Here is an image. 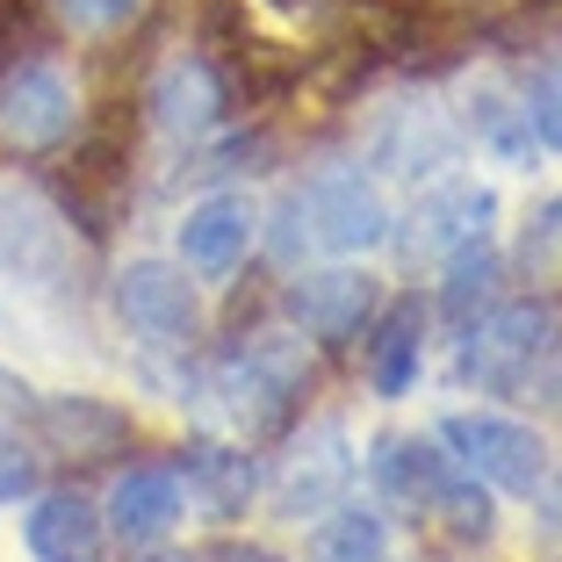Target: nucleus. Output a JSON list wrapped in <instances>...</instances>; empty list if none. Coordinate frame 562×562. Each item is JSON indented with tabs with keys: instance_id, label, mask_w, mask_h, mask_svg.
<instances>
[{
	"instance_id": "nucleus-1",
	"label": "nucleus",
	"mask_w": 562,
	"mask_h": 562,
	"mask_svg": "<svg viewBox=\"0 0 562 562\" xmlns=\"http://www.w3.org/2000/svg\"><path fill=\"white\" fill-rule=\"evenodd\" d=\"M0 274L36 296L80 289V238H72L66 210L22 173H0Z\"/></svg>"
},
{
	"instance_id": "nucleus-2",
	"label": "nucleus",
	"mask_w": 562,
	"mask_h": 562,
	"mask_svg": "<svg viewBox=\"0 0 562 562\" xmlns=\"http://www.w3.org/2000/svg\"><path fill=\"white\" fill-rule=\"evenodd\" d=\"M303 382H311V353H303L296 331H252L246 347H232L210 368V397H224V418L246 440H260L296 412Z\"/></svg>"
},
{
	"instance_id": "nucleus-3",
	"label": "nucleus",
	"mask_w": 562,
	"mask_h": 562,
	"mask_svg": "<svg viewBox=\"0 0 562 562\" xmlns=\"http://www.w3.org/2000/svg\"><path fill=\"white\" fill-rule=\"evenodd\" d=\"M548 339H555V311H548V303H491L483 317L462 325L454 382H462V390H483V397L527 390L541 353H548Z\"/></svg>"
},
{
	"instance_id": "nucleus-4",
	"label": "nucleus",
	"mask_w": 562,
	"mask_h": 562,
	"mask_svg": "<svg viewBox=\"0 0 562 562\" xmlns=\"http://www.w3.org/2000/svg\"><path fill=\"white\" fill-rule=\"evenodd\" d=\"M440 447H447V462L462 469V476H476L483 491L533 497L548 483V440L527 426V418L454 412V418H440Z\"/></svg>"
},
{
	"instance_id": "nucleus-5",
	"label": "nucleus",
	"mask_w": 562,
	"mask_h": 562,
	"mask_svg": "<svg viewBox=\"0 0 562 562\" xmlns=\"http://www.w3.org/2000/svg\"><path fill=\"white\" fill-rule=\"evenodd\" d=\"M116 317L123 331H131L137 347L151 353H195L202 339V296H195V281H188V267L173 260H131L116 274Z\"/></svg>"
},
{
	"instance_id": "nucleus-6",
	"label": "nucleus",
	"mask_w": 562,
	"mask_h": 562,
	"mask_svg": "<svg viewBox=\"0 0 562 562\" xmlns=\"http://www.w3.org/2000/svg\"><path fill=\"white\" fill-rule=\"evenodd\" d=\"M296 202H303V224H311V246L339 252V260L390 246V232H397L382 188L368 181L361 166H325V173H311V181L296 188Z\"/></svg>"
},
{
	"instance_id": "nucleus-7",
	"label": "nucleus",
	"mask_w": 562,
	"mask_h": 562,
	"mask_svg": "<svg viewBox=\"0 0 562 562\" xmlns=\"http://www.w3.org/2000/svg\"><path fill=\"white\" fill-rule=\"evenodd\" d=\"M353 469H361V454H353L347 418L303 426L296 440H289V454L274 462V513L281 519H325L331 505H347Z\"/></svg>"
},
{
	"instance_id": "nucleus-8",
	"label": "nucleus",
	"mask_w": 562,
	"mask_h": 562,
	"mask_svg": "<svg viewBox=\"0 0 562 562\" xmlns=\"http://www.w3.org/2000/svg\"><path fill=\"white\" fill-rule=\"evenodd\" d=\"M491 224H497L491 188L469 181V173H447V181H432L426 195L412 202V216H404L390 238L404 246V260H454L462 246H483Z\"/></svg>"
},
{
	"instance_id": "nucleus-9",
	"label": "nucleus",
	"mask_w": 562,
	"mask_h": 562,
	"mask_svg": "<svg viewBox=\"0 0 562 562\" xmlns=\"http://www.w3.org/2000/svg\"><path fill=\"white\" fill-rule=\"evenodd\" d=\"M72 123H80V94L58 66L30 58L0 72V145L8 151H58Z\"/></svg>"
},
{
	"instance_id": "nucleus-10",
	"label": "nucleus",
	"mask_w": 562,
	"mask_h": 562,
	"mask_svg": "<svg viewBox=\"0 0 562 562\" xmlns=\"http://www.w3.org/2000/svg\"><path fill=\"white\" fill-rule=\"evenodd\" d=\"M289 317L317 347H347L375 317V274L368 267H303L289 281Z\"/></svg>"
},
{
	"instance_id": "nucleus-11",
	"label": "nucleus",
	"mask_w": 562,
	"mask_h": 562,
	"mask_svg": "<svg viewBox=\"0 0 562 562\" xmlns=\"http://www.w3.org/2000/svg\"><path fill=\"white\" fill-rule=\"evenodd\" d=\"M145 109L173 145H210V137L224 131V116H232V87H224V72H216L210 58H166V66L151 72Z\"/></svg>"
},
{
	"instance_id": "nucleus-12",
	"label": "nucleus",
	"mask_w": 562,
	"mask_h": 562,
	"mask_svg": "<svg viewBox=\"0 0 562 562\" xmlns=\"http://www.w3.org/2000/svg\"><path fill=\"white\" fill-rule=\"evenodd\" d=\"M368 159L397 181H432L462 159V123L432 109V101H404V109H382L375 137H368Z\"/></svg>"
},
{
	"instance_id": "nucleus-13",
	"label": "nucleus",
	"mask_w": 562,
	"mask_h": 562,
	"mask_svg": "<svg viewBox=\"0 0 562 562\" xmlns=\"http://www.w3.org/2000/svg\"><path fill=\"white\" fill-rule=\"evenodd\" d=\"M36 440L50 454H66V462H116L123 447L137 440L131 412H116L109 397H87V390H66V397H36L30 412Z\"/></svg>"
},
{
	"instance_id": "nucleus-14",
	"label": "nucleus",
	"mask_w": 562,
	"mask_h": 562,
	"mask_svg": "<svg viewBox=\"0 0 562 562\" xmlns=\"http://www.w3.org/2000/svg\"><path fill=\"white\" fill-rule=\"evenodd\" d=\"M252 238H260V210H252L246 195H202L195 210L181 216V232H173V246H181V267L202 281H224L246 267Z\"/></svg>"
},
{
	"instance_id": "nucleus-15",
	"label": "nucleus",
	"mask_w": 562,
	"mask_h": 562,
	"mask_svg": "<svg viewBox=\"0 0 562 562\" xmlns=\"http://www.w3.org/2000/svg\"><path fill=\"white\" fill-rule=\"evenodd\" d=\"M173 476L188 483V505H195L202 519H216V527H232L238 513L252 505V491H260V469H252V454L246 447H232V440H195L181 454V469Z\"/></svg>"
},
{
	"instance_id": "nucleus-16",
	"label": "nucleus",
	"mask_w": 562,
	"mask_h": 562,
	"mask_svg": "<svg viewBox=\"0 0 562 562\" xmlns=\"http://www.w3.org/2000/svg\"><path fill=\"white\" fill-rule=\"evenodd\" d=\"M188 497H181V476L173 469H123L116 491H109V519L101 527L116 533L123 548H159L166 533L181 527Z\"/></svg>"
},
{
	"instance_id": "nucleus-17",
	"label": "nucleus",
	"mask_w": 562,
	"mask_h": 562,
	"mask_svg": "<svg viewBox=\"0 0 562 562\" xmlns=\"http://www.w3.org/2000/svg\"><path fill=\"white\" fill-rule=\"evenodd\" d=\"M368 476H375L382 505H397V513H432V497H440V483L454 476V462H447L432 440H418V432H382L375 454H368Z\"/></svg>"
},
{
	"instance_id": "nucleus-18",
	"label": "nucleus",
	"mask_w": 562,
	"mask_h": 562,
	"mask_svg": "<svg viewBox=\"0 0 562 562\" xmlns=\"http://www.w3.org/2000/svg\"><path fill=\"white\" fill-rule=\"evenodd\" d=\"M22 541H30V562H101L109 527H101V513L87 505L80 491H50V497L30 505Z\"/></svg>"
},
{
	"instance_id": "nucleus-19",
	"label": "nucleus",
	"mask_w": 562,
	"mask_h": 562,
	"mask_svg": "<svg viewBox=\"0 0 562 562\" xmlns=\"http://www.w3.org/2000/svg\"><path fill=\"white\" fill-rule=\"evenodd\" d=\"M418 368H426V311L418 296H397L368 331V382H375V397H404Z\"/></svg>"
},
{
	"instance_id": "nucleus-20",
	"label": "nucleus",
	"mask_w": 562,
	"mask_h": 562,
	"mask_svg": "<svg viewBox=\"0 0 562 562\" xmlns=\"http://www.w3.org/2000/svg\"><path fill=\"white\" fill-rule=\"evenodd\" d=\"M469 137L483 151H497L505 166H533V131L519 116V94H505L497 80H476L469 87Z\"/></svg>"
},
{
	"instance_id": "nucleus-21",
	"label": "nucleus",
	"mask_w": 562,
	"mask_h": 562,
	"mask_svg": "<svg viewBox=\"0 0 562 562\" xmlns=\"http://www.w3.org/2000/svg\"><path fill=\"white\" fill-rule=\"evenodd\" d=\"M317 562H390V519L375 505H331L317 519Z\"/></svg>"
},
{
	"instance_id": "nucleus-22",
	"label": "nucleus",
	"mask_w": 562,
	"mask_h": 562,
	"mask_svg": "<svg viewBox=\"0 0 562 562\" xmlns=\"http://www.w3.org/2000/svg\"><path fill=\"white\" fill-rule=\"evenodd\" d=\"M497 281H505V260H497V246L483 238V246H462L454 260H447V281H440V311L454 317V325H469V317H483L497 303Z\"/></svg>"
},
{
	"instance_id": "nucleus-23",
	"label": "nucleus",
	"mask_w": 562,
	"mask_h": 562,
	"mask_svg": "<svg viewBox=\"0 0 562 562\" xmlns=\"http://www.w3.org/2000/svg\"><path fill=\"white\" fill-rule=\"evenodd\" d=\"M426 519H440L454 541H491L497 505H491V491H483L476 476H462V469H454V476L440 483V497H432V513H426Z\"/></svg>"
},
{
	"instance_id": "nucleus-24",
	"label": "nucleus",
	"mask_w": 562,
	"mask_h": 562,
	"mask_svg": "<svg viewBox=\"0 0 562 562\" xmlns=\"http://www.w3.org/2000/svg\"><path fill=\"white\" fill-rule=\"evenodd\" d=\"M513 260H519V274H527V281H562V195L533 202V216L519 224Z\"/></svg>"
},
{
	"instance_id": "nucleus-25",
	"label": "nucleus",
	"mask_w": 562,
	"mask_h": 562,
	"mask_svg": "<svg viewBox=\"0 0 562 562\" xmlns=\"http://www.w3.org/2000/svg\"><path fill=\"white\" fill-rule=\"evenodd\" d=\"M519 116H527L533 145L562 151V66H541L527 87H519Z\"/></svg>"
},
{
	"instance_id": "nucleus-26",
	"label": "nucleus",
	"mask_w": 562,
	"mask_h": 562,
	"mask_svg": "<svg viewBox=\"0 0 562 562\" xmlns=\"http://www.w3.org/2000/svg\"><path fill=\"white\" fill-rule=\"evenodd\" d=\"M267 246H274V260L296 274V260L311 252V224H303V202H296V188L274 202V232H267Z\"/></svg>"
},
{
	"instance_id": "nucleus-27",
	"label": "nucleus",
	"mask_w": 562,
	"mask_h": 562,
	"mask_svg": "<svg viewBox=\"0 0 562 562\" xmlns=\"http://www.w3.org/2000/svg\"><path fill=\"white\" fill-rule=\"evenodd\" d=\"M137 8H145V0H58V15L87 36H109V30H123V22H137Z\"/></svg>"
},
{
	"instance_id": "nucleus-28",
	"label": "nucleus",
	"mask_w": 562,
	"mask_h": 562,
	"mask_svg": "<svg viewBox=\"0 0 562 562\" xmlns=\"http://www.w3.org/2000/svg\"><path fill=\"white\" fill-rule=\"evenodd\" d=\"M36 491V454L15 440H0V505H15V497Z\"/></svg>"
},
{
	"instance_id": "nucleus-29",
	"label": "nucleus",
	"mask_w": 562,
	"mask_h": 562,
	"mask_svg": "<svg viewBox=\"0 0 562 562\" xmlns=\"http://www.w3.org/2000/svg\"><path fill=\"white\" fill-rule=\"evenodd\" d=\"M30 412H36V390L15 375V368H0V440H8V432H15Z\"/></svg>"
},
{
	"instance_id": "nucleus-30",
	"label": "nucleus",
	"mask_w": 562,
	"mask_h": 562,
	"mask_svg": "<svg viewBox=\"0 0 562 562\" xmlns=\"http://www.w3.org/2000/svg\"><path fill=\"white\" fill-rule=\"evenodd\" d=\"M533 404H548V412H562V339H548V353H541V368H533Z\"/></svg>"
},
{
	"instance_id": "nucleus-31",
	"label": "nucleus",
	"mask_w": 562,
	"mask_h": 562,
	"mask_svg": "<svg viewBox=\"0 0 562 562\" xmlns=\"http://www.w3.org/2000/svg\"><path fill=\"white\" fill-rule=\"evenodd\" d=\"M533 513H541V519H533V533L562 548V476H548L541 491H533Z\"/></svg>"
},
{
	"instance_id": "nucleus-32",
	"label": "nucleus",
	"mask_w": 562,
	"mask_h": 562,
	"mask_svg": "<svg viewBox=\"0 0 562 562\" xmlns=\"http://www.w3.org/2000/svg\"><path fill=\"white\" fill-rule=\"evenodd\" d=\"M195 562H281L274 548H260V541H210Z\"/></svg>"
}]
</instances>
